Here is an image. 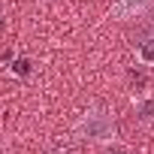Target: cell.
Instances as JSON below:
<instances>
[{
    "label": "cell",
    "mask_w": 154,
    "mask_h": 154,
    "mask_svg": "<svg viewBox=\"0 0 154 154\" xmlns=\"http://www.w3.org/2000/svg\"><path fill=\"white\" fill-rule=\"evenodd\" d=\"M48 154H69V151H66V148H51Z\"/></svg>",
    "instance_id": "obj_5"
},
{
    "label": "cell",
    "mask_w": 154,
    "mask_h": 154,
    "mask_svg": "<svg viewBox=\"0 0 154 154\" xmlns=\"http://www.w3.org/2000/svg\"><path fill=\"white\" fill-rule=\"evenodd\" d=\"M151 6H154V0H115L109 15L115 21H139L151 12Z\"/></svg>",
    "instance_id": "obj_2"
},
{
    "label": "cell",
    "mask_w": 154,
    "mask_h": 154,
    "mask_svg": "<svg viewBox=\"0 0 154 154\" xmlns=\"http://www.w3.org/2000/svg\"><path fill=\"white\" fill-rule=\"evenodd\" d=\"M72 133H75V139H82L88 145H115L118 142V124L106 106H88L79 115Z\"/></svg>",
    "instance_id": "obj_1"
},
{
    "label": "cell",
    "mask_w": 154,
    "mask_h": 154,
    "mask_svg": "<svg viewBox=\"0 0 154 154\" xmlns=\"http://www.w3.org/2000/svg\"><path fill=\"white\" fill-rule=\"evenodd\" d=\"M133 106H136V115H139L142 121H148V124L154 121V97H142V100H136Z\"/></svg>",
    "instance_id": "obj_4"
},
{
    "label": "cell",
    "mask_w": 154,
    "mask_h": 154,
    "mask_svg": "<svg viewBox=\"0 0 154 154\" xmlns=\"http://www.w3.org/2000/svg\"><path fill=\"white\" fill-rule=\"evenodd\" d=\"M136 60L142 66H154V24L145 27V33L136 42Z\"/></svg>",
    "instance_id": "obj_3"
}]
</instances>
